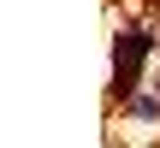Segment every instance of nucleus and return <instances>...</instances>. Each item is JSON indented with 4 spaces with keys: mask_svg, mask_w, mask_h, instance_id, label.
<instances>
[{
    "mask_svg": "<svg viewBox=\"0 0 160 148\" xmlns=\"http://www.w3.org/2000/svg\"><path fill=\"white\" fill-rule=\"evenodd\" d=\"M154 89H160V71H154Z\"/></svg>",
    "mask_w": 160,
    "mask_h": 148,
    "instance_id": "obj_3",
    "label": "nucleus"
},
{
    "mask_svg": "<svg viewBox=\"0 0 160 148\" xmlns=\"http://www.w3.org/2000/svg\"><path fill=\"white\" fill-rule=\"evenodd\" d=\"M148 47H154V24L119 30V42H113V95H119V101H125L131 89H142V59H148Z\"/></svg>",
    "mask_w": 160,
    "mask_h": 148,
    "instance_id": "obj_1",
    "label": "nucleus"
},
{
    "mask_svg": "<svg viewBox=\"0 0 160 148\" xmlns=\"http://www.w3.org/2000/svg\"><path fill=\"white\" fill-rule=\"evenodd\" d=\"M125 113H131V119H142V125H154V119H160V89H154V95L131 89V95H125Z\"/></svg>",
    "mask_w": 160,
    "mask_h": 148,
    "instance_id": "obj_2",
    "label": "nucleus"
}]
</instances>
